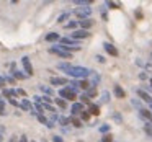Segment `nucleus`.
Wrapping results in <instances>:
<instances>
[{
    "label": "nucleus",
    "instance_id": "nucleus-21",
    "mask_svg": "<svg viewBox=\"0 0 152 142\" xmlns=\"http://www.w3.org/2000/svg\"><path fill=\"white\" fill-rule=\"evenodd\" d=\"M88 111H90V114L98 116V114H100V105H96V103H92V105H90V108H88Z\"/></svg>",
    "mask_w": 152,
    "mask_h": 142
},
{
    "label": "nucleus",
    "instance_id": "nucleus-9",
    "mask_svg": "<svg viewBox=\"0 0 152 142\" xmlns=\"http://www.w3.org/2000/svg\"><path fill=\"white\" fill-rule=\"evenodd\" d=\"M103 49H105L106 52L110 54V56H113V57L118 56V49H116V47L113 46L111 43H103Z\"/></svg>",
    "mask_w": 152,
    "mask_h": 142
},
{
    "label": "nucleus",
    "instance_id": "nucleus-5",
    "mask_svg": "<svg viewBox=\"0 0 152 142\" xmlns=\"http://www.w3.org/2000/svg\"><path fill=\"white\" fill-rule=\"evenodd\" d=\"M21 66H23V70H25V74H26L28 77L30 75H33V66H31V60H30V57H21Z\"/></svg>",
    "mask_w": 152,
    "mask_h": 142
},
{
    "label": "nucleus",
    "instance_id": "nucleus-4",
    "mask_svg": "<svg viewBox=\"0 0 152 142\" xmlns=\"http://www.w3.org/2000/svg\"><path fill=\"white\" fill-rule=\"evenodd\" d=\"M49 52H51V54H56V56H59L61 59H70V57H72V54L67 52L66 49H62L61 46H53V47H49Z\"/></svg>",
    "mask_w": 152,
    "mask_h": 142
},
{
    "label": "nucleus",
    "instance_id": "nucleus-46",
    "mask_svg": "<svg viewBox=\"0 0 152 142\" xmlns=\"http://www.w3.org/2000/svg\"><path fill=\"white\" fill-rule=\"evenodd\" d=\"M8 101H10V105H13V106H18V108H20V103H18V101H17V100H15V98H10V100H8Z\"/></svg>",
    "mask_w": 152,
    "mask_h": 142
},
{
    "label": "nucleus",
    "instance_id": "nucleus-32",
    "mask_svg": "<svg viewBox=\"0 0 152 142\" xmlns=\"http://www.w3.org/2000/svg\"><path fill=\"white\" fill-rule=\"evenodd\" d=\"M69 17H70V13H69V12H66V13H62L59 18H57V23H64V21H66Z\"/></svg>",
    "mask_w": 152,
    "mask_h": 142
},
{
    "label": "nucleus",
    "instance_id": "nucleus-6",
    "mask_svg": "<svg viewBox=\"0 0 152 142\" xmlns=\"http://www.w3.org/2000/svg\"><path fill=\"white\" fill-rule=\"evenodd\" d=\"M88 36H90V33L85 31V30H75L72 34H70V38H72V39H77V41L85 39V38H88Z\"/></svg>",
    "mask_w": 152,
    "mask_h": 142
},
{
    "label": "nucleus",
    "instance_id": "nucleus-14",
    "mask_svg": "<svg viewBox=\"0 0 152 142\" xmlns=\"http://www.w3.org/2000/svg\"><path fill=\"white\" fill-rule=\"evenodd\" d=\"M113 92H115V95H116V98H126V92L121 88V85H115L113 87Z\"/></svg>",
    "mask_w": 152,
    "mask_h": 142
},
{
    "label": "nucleus",
    "instance_id": "nucleus-44",
    "mask_svg": "<svg viewBox=\"0 0 152 142\" xmlns=\"http://www.w3.org/2000/svg\"><path fill=\"white\" fill-rule=\"evenodd\" d=\"M5 127L4 126H0V142H4V137H5Z\"/></svg>",
    "mask_w": 152,
    "mask_h": 142
},
{
    "label": "nucleus",
    "instance_id": "nucleus-25",
    "mask_svg": "<svg viewBox=\"0 0 152 142\" xmlns=\"http://www.w3.org/2000/svg\"><path fill=\"white\" fill-rule=\"evenodd\" d=\"M54 101H56V105L59 106L61 109H66V108H67V101H66V100H62V98H56Z\"/></svg>",
    "mask_w": 152,
    "mask_h": 142
},
{
    "label": "nucleus",
    "instance_id": "nucleus-16",
    "mask_svg": "<svg viewBox=\"0 0 152 142\" xmlns=\"http://www.w3.org/2000/svg\"><path fill=\"white\" fill-rule=\"evenodd\" d=\"M79 25H80V26H82V30H88V28H92L93 26V20H90V18H88V20H80L79 21Z\"/></svg>",
    "mask_w": 152,
    "mask_h": 142
},
{
    "label": "nucleus",
    "instance_id": "nucleus-49",
    "mask_svg": "<svg viewBox=\"0 0 152 142\" xmlns=\"http://www.w3.org/2000/svg\"><path fill=\"white\" fill-rule=\"evenodd\" d=\"M53 141L54 142H64V139L61 137V135H53Z\"/></svg>",
    "mask_w": 152,
    "mask_h": 142
},
{
    "label": "nucleus",
    "instance_id": "nucleus-47",
    "mask_svg": "<svg viewBox=\"0 0 152 142\" xmlns=\"http://www.w3.org/2000/svg\"><path fill=\"white\" fill-rule=\"evenodd\" d=\"M51 101H53V98H51V96H46V95L43 96V103H48V105H49Z\"/></svg>",
    "mask_w": 152,
    "mask_h": 142
},
{
    "label": "nucleus",
    "instance_id": "nucleus-55",
    "mask_svg": "<svg viewBox=\"0 0 152 142\" xmlns=\"http://www.w3.org/2000/svg\"><path fill=\"white\" fill-rule=\"evenodd\" d=\"M151 87H152V77H151Z\"/></svg>",
    "mask_w": 152,
    "mask_h": 142
},
{
    "label": "nucleus",
    "instance_id": "nucleus-7",
    "mask_svg": "<svg viewBox=\"0 0 152 142\" xmlns=\"http://www.w3.org/2000/svg\"><path fill=\"white\" fill-rule=\"evenodd\" d=\"M82 111H83V105L80 101H75L72 106H70V114L75 118V116H79V114H82Z\"/></svg>",
    "mask_w": 152,
    "mask_h": 142
},
{
    "label": "nucleus",
    "instance_id": "nucleus-23",
    "mask_svg": "<svg viewBox=\"0 0 152 142\" xmlns=\"http://www.w3.org/2000/svg\"><path fill=\"white\" fill-rule=\"evenodd\" d=\"M79 85H80V88H82L83 90V92H87V90H88V88H92V85H90V82H88V80H80V82H79Z\"/></svg>",
    "mask_w": 152,
    "mask_h": 142
},
{
    "label": "nucleus",
    "instance_id": "nucleus-12",
    "mask_svg": "<svg viewBox=\"0 0 152 142\" xmlns=\"http://www.w3.org/2000/svg\"><path fill=\"white\" fill-rule=\"evenodd\" d=\"M61 44H64V46H70V47H72V44H74L75 47H79L80 41L72 39V38H61Z\"/></svg>",
    "mask_w": 152,
    "mask_h": 142
},
{
    "label": "nucleus",
    "instance_id": "nucleus-22",
    "mask_svg": "<svg viewBox=\"0 0 152 142\" xmlns=\"http://www.w3.org/2000/svg\"><path fill=\"white\" fill-rule=\"evenodd\" d=\"M39 90H41V92H43L46 96H53V93H54L53 88H51V87H46V85H39Z\"/></svg>",
    "mask_w": 152,
    "mask_h": 142
},
{
    "label": "nucleus",
    "instance_id": "nucleus-34",
    "mask_svg": "<svg viewBox=\"0 0 152 142\" xmlns=\"http://www.w3.org/2000/svg\"><path fill=\"white\" fill-rule=\"evenodd\" d=\"M36 118H38V121H39V122H43L44 126H46V124H48V121H49V119H48V118H46V116H44V114H38Z\"/></svg>",
    "mask_w": 152,
    "mask_h": 142
},
{
    "label": "nucleus",
    "instance_id": "nucleus-15",
    "mask_svg": "<svg viewBox=\"0 0 152 142\" xmlns=\"http://www.w3.org/2000/svg\"><path fill=\"white\" fill-rule=\"evenodd\" d=\"M44 39L48 43H57V41H61V36H59V33H48Z\"/></svg>",
    "mask_w": 152,
    "mask_h": 142
},
{
    "label": "nucleus",
    "instance_id": "nucleus-13",
    "mask_svg": "<svg viewBox=\"0 0 152 142\" xmlns=\"http://www.w3.org/2000/svg\"><path fill=\"white\" fill-rule=\"evenodd\" d=\"M20 108L25 109V111H30L31 113V111H33V103H31L28 98H23V100H21V103H20Z\"/></svg>",
    "mask_w": 152,
    "mask_h": 142
},
{
    "label": "nucleus",
    "instance_id": "nucleus-28",
    "mask_svg": "<svg viewBox=\"0 0 152 142\" xmlns=\"http://www.w3.org/2000/svg\"><path fill=\"white\" fill-rule=\"evenodd\" d=\"M70 124L74 126V127H82V121L77 118H74V116H70Z\"/></svg>",
    "mask_w": 152,
    "mask_h": 142
},
{
    "label": "nucleus",
    "instance_id": "nucleus-35",
    "mask_svg": "<svg viewBox=\"0 0 152 142\" xmlns=\"http://www.w3.org/2000/svg\"><path fill=\"white\" fill-rule=\"evenodd\" d=\"M108 131H110V124H102L100 126V132H102V134H108Z\"/></svg>",
    "mask_w": 152,
    "mask_h": 142
},
{
    "label": "nucleus",
    "instance_id": "nucleus-11",
    "mask_svg": "<svg viewBox=\"0 0 152 142\" xmlns=\"http://www.w3.org/2000/svg\"><path fill=\"white\" fill-rule=\"evenodd\" d=\"M51 85H64V87H67L69 85V80L67 79H64V77H53L51 79Z\"/></svg>",
    "mask_w": 152,
    "mask_h": 142
},
{
    "label": "nucleus",
    "instance_id": "nucleus-17",
    "mask_svg": "<svg viewBox=\"0 0 152 142\" xmlns=\"http://www.w3.org/2000/svg\"><path fill=\"white\" fill-rule=\"evenodd\" d=\"M2 95L5 96V98H13V96H17V90H8V88H4L2 90Z\"/></svg>",
    "mask_w": 152,
    "mask_h": 142
},
{
    "label": "nucleus",
    "instance_id": "nucleus-41",
    "mask_svg": "<svg viewBox=\"0 0 152 142\" xmlns=\"http://www.w3.org/2000/svg\"><path fill=\"white\" fill-rule=\"evenodd\" d=\"M5 80H7V83H10V85H13V83H15L13 75H5Z\"/></svg>",
    "mask_w": 152,
    "mask_h": 142
},
{
    "label": "nucleus",
    "instance_id": "nucleus-48",
    "mask_svg": "<svg viewBox=\"0 0 152 142\" xmlns=\"http://www.w3.org/2000/svg\"><path fill=\"white\" fill-rule=\"evenodd\" d=\"M8 142H20V137H18V135H12V137L8 139Z\"/></svg>",
    "mask_w": 152,
    "mask_h": 142
},
{
    "label": "nucleus",
    "instance_id": "nucleus-39",
    "mask_svg": "<svg viewBox=\"0 0 152 142\" xmlns=\"http://www.w3.org/2000/svg\"><path fill=\"white\" fill-rule=\"evenodd\" d=\"M102 142H113V135L111 134H105L102 137Z\"/></svg>",
    "mask_w": 152,
    "mask_h": 142
},
{
    "label": "nucleus",
    "instance_id": "nucleus-30",
    "mask_svg": "<svg viewBox=\"0 0 152 142\" xmlns=\"http://www.w3.org/2000/svg\"><path fill=\"white\" fill-rule=\"evenodd\" d=\"M77 26H79V21H75V20H72V21H69V23H66V28H69V30H74V31H75Z\"/></svg>",
    "mask_w": 152,
    "mask_h": 142
},
{
    "label": "nucleus",
    "instance_id": "nucleus-45",
    "mask_svg": "<svg viewBox=\"0 0 152 142\" xmlns=\"http://www.w3.org/2000/svg\"><path fill=\"white\" fill-rule=\"evenodd\" d=\"M95 59L98 60V62H102V64H105V62H106V59H105L103 56H100V54H96V56H95Z\"/></svg>",
    "mask_w": 152,
    "mask_h": 142
},
{
    "label": "nucleus",
    "instance_id": "nucleus-37",
    "mask_svg": "<svg viewBox=\"0 0 152 142\" xmlns=\"http://www.w3.org/2000/svg\"><path fill=\"white\" fill-rule=\"evenodd\" d=\"M87 95H88V98H93V96H95L96 95V88H93V87H92V88H88V90H87Z\"/></svg>",
    "mask_w": 152,
    "mask_h": 142
},
{
    "label": "nucleus",
    "instance_id": "nucleus-3",
    "mask_svg": "<svg viewBox=\"0 0 152 142\" xmlns=\"http://www.w3.org/2000/svg\"><path fill=\"white\" fill-rule=\"evenodd\" d=\"M74 15L77 18H80V20H88L90 15H92V8L90 7H79L74 10Z\"/></svg>",
    "mask_w": 152,
    "mask_h": 142
},
{
    "label": "nucleus",
    "instance_id": "nucleus-29",
    "mask_svg": "<svg viewBox=\"0 0 152 142\" xmlns=\"http://www.w3.org/2000/svg\"><path fill=\"white\" fill-rule=\"evenodd\" d=\"M92 4L90 0H74V5H82V7H88Z\"/></svg>",
    "mask_w": 152,
    "mask_h": 142
},
{
    "label": "nucleus",
    "instance_id": "nucleus-54",
    "mask_svg": "<svg viewBox=\"0 0 152 142\" xmlns=\"http://www.w3.org/2000/svg\"><path fill=\"white\" fill-rule=\"evenodd\" d=\"M41 142H48V141H46V139H43V141H41Z\"/></svg>",
    "mask_w": 152,
    "mask_h": 142
},
{
    "label": "nucleus",
    "instance_id": "nucleus-43",
    "mask_svg": "<svg viewBox=\"0 0 152 142\" xmlns=\"http://www.w3.org/2000/svg\"><path fill=\"white\" fill-rule=\"evenodd\" d=\"M15 90H17V96H26L25 90H21V88H15Z\"/></svg>",
    "mask_w": 152,
    "mask_h": 142
},
{
    "label": "nucleus",
    "instance_id": "nucleus-53",
    "mask_svg": "<svg viewBox=\"0 0 152 142\" xmlns=\"http://www.w3.org/2000/svg\"><path fill=\"white\" fill-rule=\"evenodd\" d=\"M5 114H7V113H5V109H4V108H0V116H5Z\"/></svg>",
    "mask_w": 152,
    "mask_h": 142
},
{
    "label": "nucleus",
    "instance_id": "nucleus-19",
    "mask_svg": "<svg viewBox=\"0 0 152 142\" xmlns=\"http://www.w3.org/2000/svg\"><path fill=\"white\" fill-rule=\"evenodd\" d=\"M70 67H72V64H70V62H59V64H57V69H59V70H62L64 74H66L67 70L70 69Z\"/></svg>",
    "mask_w": 152,
    "mask_h": 142
},
{
    "label": "nucleus",
    "instance_id": "nucleus-40",
    "mask_svg": "<svg viewBox=\"0 0 152 142\" xmlns=\"http://www.w3.org/2000/svg\"><path fill=\"white\" fill-rule=\"evenodd\" d=\"M106 5H108V8H119L118 2H106Z\"/></svg>",
    "mask_w": 152,
    "mask_h": 142
},
{
    "label": "nucleus",
    "instance_id": "nucleus-31",
    "mask_svg": "<svg viewBox=\"0 0 152 142\" xmlns=\"http://www.w3.org/2000/svg\"><path fill=\"white\" fill-rule=\"evenodd\" d=\"M80 103H82V105H92V103H90V98H88V95H87V93H83L82 96H80Z\"/></svg>",
    "mask_w": 152,
    "mask_h": 142
},
{
    "label": "nucleus",
    "instance_id": "nucleus-33",
    "mask_svg": "<svg viewBox=\"0 0 152 142\" xmlns=\"http://www.w3.org/2000/svg\"><path fill=\"white\" fill-rule=\"evenodd\" d=\"M108 101H110V92L105 90V92L102 93V103H108Z\"/></svg>",
    "mask_w": 152,
    "mask_h": 142
},
{
    "label": "nucleus",
    "instance_id": "nucleus-51",
    "mask_svg": "<svg viewBox=\"0 0 152 142\" xmlns=\"http://www.w3.org/2000/svg\"><path fill=\"white\" fill-rule=\"evenodd\" d=\"M20 142H28V135H21V137H20Z\"/></svg>",
    "mask_w": 152,
    "mask_h": 142
},
{
    "label": "nucleus",
    "instance_id": "nucleus-18",
    "mask_svg": "<svg viewBox=\"0 0 152 142\" xmlns=\"http://www.w3.org/2000/svg\"><path fill=\"white\" fill-rule=\"evenodd\" d=\"M12 75H13V79H18V80H25L26 79V74H23L21 70H12Z\"/></svg>",
    "mask_w": 152,
    "mask_h": 142
},
{
    "label": "nucleus",
    "instance_id": "nucleus-38",
    "mask_svg": "<svg viewBox=\"0 0 152 142\" xmlns=\"http://www.w3.org/2000/svg\"><path fill=\"white\" fill-rule=\"evenodd\" d=\"M132 106H136V108H137V111L139 109H142V103H141V100H132Z\"/></svg>",
    "mask_w": 152,
    "mask_h": 142
},
{
    "label": "nucleus",
    "instance_id": "nucleus-27",
    "mask_svg": "<svg viewBox=\"0 0 152 142\" xmlns=\"http://www.w3.org/2000/svg\"><path fill=\"white\" fill-rule=\"evenodd\" d=\"M144 132L149 135V137H152V122H145L144 124Z\"/></svg>",
    "mask_w": 152,
    "mask_h": 142
},
{
    "label": "nucleus",
    "instance_id": "nucleus-42",
    "mask_svg": "<svg viewBox=\"0 0 152 142\" xmlns=\"http://www.w3.org/2000/svg\"><path fill=\"white\" fill-rule=\"evenodd\" d=\"M5 85H7V80H5V77L0 75V88L4 90V88H5Z\"/></svg>",
    "mask_w": 152,
    "mask_h": 142
},
{
    "label": "nucleus",
    "instance_id": "nucleus-57",
    "mask_svg": "<svg viewBox=\"0 0 152 142\" xmlns=\"http://www.w3.org/2000/svg\"><path fill=\"white\" fill-rule=\"evenodd\" d=\"M79 142H82V141H79Z\"/></svg>",
    "mask_w": 152,
    "mask_h": 142
},
{
    "label": "nucleus",
    "instance_id": "nucleus-50",
    "mask_svg": "<svg viewBox=\"0 0 152 142\" xmlns=\"http://www.w3.org/2000/svg\"><path fill=\"white\" fill-rule=\"evenodd\" d=\"M139 79H141V80H145V79H147V75H145V72H141V74H139Z\"/></svg>",
    "mask_w": 152,
    "mask_h": 142
},
{
    "label": "nucleus",
    "instance_id": "nucleus-56",
    "mask_svg": "<svg viewBox=\"0 0 152 142\" xmlns=\"http://www.w3.org/2000/svg\"><path fill=\"white\" fill-rule=\"evenodd\" d=\"M31 142H34V141H31Z\"/></svg>",
    "mask_w": 152,
    "mask_h": 142
},
{
    "label": "nucleus",
    "instance_id": "nucleus-52",
    "mask_svg": "<svg viewBox=\"0 0 152 142\" xmlns=\"http://www.w3.org/2000/svg\"><path fill=\"white\" fill-rule=\"evenodd\" d=\"M0 108H4V109H5V101H4L2 98H0Z\"/></svg>",
    "mask_w": 152,
    "mask_h": 142
},
{
    "label": "nucleus",
    "instance_id": "nucleus-20",
    "mask_svg": "<svg viewBox=\"0 0 152 142\" xmlns=\"http://www.w3.org/2000/svg\"><path fill=\"white\" fill-rule=\"evenodd\" d=\"M67 87H69V88L72 90L74 93H77V92L80 90V85H79V82H77V80H70L69 85H67Z\"/></svg>",
    "mask_w": 152,
    "mask_h": 142
},
{
    "label": "nucleus",
    "instance_id": "nucleus-24",
    "mask_svg": "<svg viewBox=\"0 0 152 142\" xmlns=\"http://www.w3.org/2000/svg\"><path fill=\"white\" fill-rule=\"evenodd\" d=\"M57 122H59L62 127H66V126L70 124V118H66V116H59V121H57Z\"/></svg>",
    "mask_w": 152,
    "mask_h": 142
},
{
    "label": "nucleus",
    "instance_id": "nucleus-36",
    "mask_svg": "<svg viewBox=\"0 0 152 142\" xmlns=\"http://www.w3.org/2000/svg\"><path fill=\"white\" fill-rule=\"evenodd\" d=\"M90 116H92V114H90V111H85V109H83V111H82V114H80V118H82L83 121H88V119H90Z\"/></svg>",
    "mask_w": 152,
    "mask_h": 142
},
{
    "label": "nucleus",
    "instance_id": "nucleus-2",
    "mask_svg": "<svg viewBox=\"0 0 152 142\" xmlns=\"http://www.w3.org/2000/svg\"><path fill=\"white\" fill-rule=\"evenodd\" d=\"M59 98H62V100H69V101H74L75 103V100H77V93H74L72 90L69 88V87H62V88L59 90Z\"/></svg>",
    "mask_w": 152,
    "mask_h": 142
},
{
    "label": "nucleus",
    "instance_id": "nucleus-26",
    "mask_svg": "<svg viewBox=\"0 0 152 142\" xmlns=\"http://www.w3.org/2000/svg\"><path fill=\"white\" fill-rule=\"evenodd\" d=\"M111 118L115 119V121L118 122V124H121V122H123V116L119 114L118 111H113V113H111Z\"/></svg>",
    "mask_w": 152,
    "mask_h": 142
},
{
    "label": "nucleus",
    "instance_id": "nucleus-8",
    "mask_svg": "<svg viewBox=\"0 0 152 142\" xmlns=\"http://www.w3.org/2000/svg\"><path fill=\"white\" fill-rule=\"evenodd\" d=\"M136 93H137V96L142 100V101H145V103H149V105H152V96L149 95L147 92H144L142 88H137V90H136Z\"/></svg>",
    "mask_w": 152,
    "mask_h": 142
},
{
    "label": "nucleus",
    "instance_id": "nucleus-1",
    "mask_svg": "<svg viewBox=\"0 0 152 142\" xmlns=\"http://www.w3.org/2000/svg\"><path fill=\"white\" fill-rule=\"evenodd\" d=\"M66 74H67V75H70V77H74V79L85 80V79H88V77H90L92 70L87 69V67H82V66H72Z\"/></svg>",
    "mask_w": 152,
    "mask_h": 142
},
{
    "label": "nucleus",
    "instance_id": "nucleus-10",
    "mask_svg": "<svg viewBox=\"0 0 152 142\" xmlns=\"http://www.w3.org/2000/svg\"><path fill=\"white\" fill-rule=\"evenodd\" d=\"M100 80H102V79H100V74H96V72H93V70H92V74H90V80H88L90 85H92L93 88H96V87L100 85Z\"/></svg>",
    "mask_w": 152,
    "mask_h": 142
}]
</instances>
